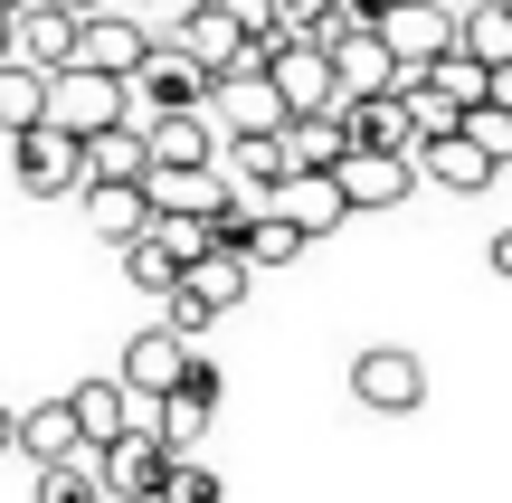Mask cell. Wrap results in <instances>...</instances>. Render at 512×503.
Returning <instances> with one entry per match:
<instances>
[{"instance_id": "6da1fadb", "label": "cell", "mask_w": 512, "mask_h": 503, "mask_svg": "<svg viewBox=\"0 0 512 503\" xmlns=\"http://www.w3.org/2000/svg\"><path fill=\"white\" fill-rule=\"evenodd\" d=\"M10 171L29 200H76L86 190V143L67 124H29V133H10Z\"/></svg>"}, {"instance_id": "7a4b0ae2", "label": "cell", "mask_w": 512, "mask_h": 503, "mask_svg": "<svg viewBox=\"0 0 512 503\" xmlns=\"http://www.w3.org/2000/svg\"><path fill=\"white\" fill-rule=\"evenodd\" d=\"M171 466H181V447H171L162 428H124L114 447H95V475H105L114 503H162Z\"/></svg>"}, {"instance_id": "3957f363", "label": "cell", "mask_w": 512, "mask_h": 503, "mask_svg": "<svg viewBox=\"0 0 512 503\" xmlns=\"http://www.w3.org/2000/svg\"><path fill=\"white\" fill-rule=\"evenodd\" d=\"M219 76L181 48V38H152V57L133 67V114H200Z\"/></svg>"}, {"instance_id": "277c9868", "label": "cell", "mask_w": 512, "mask_h": 503, "mask_svg": "<svg viewBox=\"0 0 512 503\" xmlns=\"http://www.w3.org/2000/svg\"><path fill=\"white\" fill-rule=\"evenodd\" d=\"M48 124H67L76 143L105 124H133V86L124 76H95V67H57L48 76Z\"/></svg>"}, {"instance_id": "5b68a950", "label": "cell", "mask_w": 512, "mask_h": 503, "mask_svg": "<svg viewBox=\"0 0 512 503\" xmlns=\"http://www.w3.org/2000/svg\"><path fill=\"white\" fill-rule=\"evenodd\" d=\"M351 399H361L370 418H408L427 399V361L399 352V342H370V352L351 361Z\"/></svg>"}, {"instance_id": "8992f818", "label": "cell", "mask_w": 512, "mask_h": 503, "mask_svg": "<svg viewBox=\"0 0 512 503\" xmlns=\"http://www.w3.org/2000/svg\"><path fill=\"white\" fill-rule=\"evenodd\" d=\"M266 76H275V95H285V114H332L342 105V76H332V48L323 38H275V57H266Z\"/></svg>"}, {"instance_id": "52a82bcc", "label": "cell", "mask_w": 512, "mask_h": 503, "mask_svg": "<svg viewBox=\"0 0 512 503\" xmlns=\"http://www.w3.org/2000/svg\"><path fill=\"white\" fill-rule=\"evenodd\" d=\"M143 428H162L171 447L190 456L209 428H219V361H209V352H190V380H181V390H171V399H143Z\"/></svg>"}, {"instance_id": "ba28073f", "label": "cell", "mask_w": 512, "mask_h": 503, "mask_svg": "<svg viewBox=\"0 0 512 503\" xmlns=\"http://www.w3.org/2000/svg\"><path fill=\"white\" fill-rule=\"evenodd\" d=\"M209 124H219V143H238V133H285L294 114H285V95H275L266 67H238V76L209 86Z\"/></svg>"}, {"instance_id": "9c48e42d", "label": "cell", "mask_w": 512, "mask_h": 503, "mask_svg": "<svg viewBox=\"0 0 512 503\" xmlns=\"http://www.w3.org/2000/svg\"><path fill=\"white\" fill-rule=\"evenodd\" d=\"M456 29H465V10H446V0H399V10L380 19V38H389V57H399L408 76H427L446 48H456Z\"/></svg>"}, {"instance_id": "30bf717a", "label": "cell", "mask_w": 512, "mask_h": 503, "mask_svg": "<svg viewBox=\"0 0 512 503\" xmlns=\"http://www.w3.org/2000/svg\"><path fill=\"white\" fill-rule=\"evenodd\" d=\"M332 181H342L351 209H399L408 190H418V152H370V143H351L342 162H332Z\"/></svg>"}, {"instance_id": "8fae6325", "label": "cell", "mask_w": 512, "mask_h": 503, "mask_svg": "<svg viewBox=\"0 0 512 503\" xmlns=\"http://www.w3.org/2000/svg\"><path fill=\"white\" fill-rule=\"evenodd\" d=\"M190 352H200V342H181L171 323H152V333H133V342H124V361H114V380H124L133 399H171V390L190 380Z\"/></svg>"}, {"instance_id": "7c38bea8", "label": "cell", "mask_w": 512, "mask_h": 503, "mask_svg": "<svg viewBox=\"0 0 512 503\" xmlns=\"http://www.w3.org/2000/svg\"><path fill=\"white\" fill-rule=\"evenodd\" d=\"M152 38H162L152 19H133V10H95L86 29H76V67H95V76H124V86H133V67L152 57Z\"/></svg>"}, {"instance_id": "4fadbf2b", "label": "cell", "mask_w": 512, "mask_h": 503, "mask_svg": "<svg viewBox=\"0 0 512 503\" xmlns=\"http://www.w3.org/2000/svg\"><path fill=\"white\" fill-rule=\"evenodd\" d=\"M332 76H342V105H361V95H408V67L389 57V38H380V29L332 38Z\"/></svg>"}, {"instance_id": "5bb4252c", "label": "cell", "mask_w": 512, "mask_h": 503, "mask_svg": "<svg viewBox=\"0 0 512 503\" xmlns=\"http://www.w3.org/2000/svg\"><path fill=\"white\" fill-rule=\"evenodd\" d=\"M133 124L152 133V171H219V124L200 114H133Z\"/></svg>"}, {"instance_id": "9a60e30c", "label": "cell", "mask_w": 512, "mask_h": 503, "mask_svg": "<svg viewBox=\"0 0 512 503\" xmlns=\"http://www.w3.org/2000/svg\"><path fill=\"white\" fill-rule=\"evenodd\" d=\"M494 171H503V162H494V152H484V143H475L465 124H456V133H437V143H418V181L456 190V200H475V190H494Z\"/></svg>"}, {"instance_id": "2e32d148", "label": "cell", "mask_w": 512, "mask_h": 503, "mask_svg": "<svg viewBox=\"0 0 512 503\" xmlns=\"http://www.w3.org/2000/svg\"><path fill=\"white\" fill-rule=\"evenodd\" d=\"M76 200H86V238H105V247H133L152 228V190L143 181H86Z\"/></svg>"}, {"instance_id": "e0dca14e", "label": "cell", "mask_w": 512, "mask_h": 503, "mask_svg": "<svg viewBox=\"0 0 512 503\" xmlns=\"http://www.w3.org/2000/svg\"><path fill=\"white\" fill-rule=\"evenodd\" d=\"M76 29H86V19H76V10H57V0H29V10H19V67H76Z\"/></svg>"}, {"instance_id": "ac0fdd59", "label": "cell", "mask_w": 512, "mask_h": 503, "mask_svg": "<svg viewBox=\"0 0 512 503\" xmlns=\"http://www.w3.org/2000/svg\"><path fill=\"white\" fill-rule=\"evenodd\" d=\"M19 456H29V466H67V456H86L76 399H38V409H19Z\"/></svg>"}, {"instance_id": "d6986e66", "label": "cell", "mask_w": 512, "mask_h": 503, "mask_svg": "<svg viewBox=\"0 0 512 503\" xmlns=\"http://www.w3.org/2000/svg\"><path fill=\"white\" fill-rule=\"evenodd\" d=\"M76 428H86V447H114L124 428H143V399L124 390V380H76Z\"/></svg>"}, {"instance_id": "ffe728a7", "label": "cell", "mask_w": 512, "mask_h": 503, "mask_svg": "<svg viewBox=\"0 0 512 503\" xmlns=\"http://www.w3.org/2000/svg\"><path fill=\"white\" fill-rule=\"evenodd\" d=\"M275 209H285L304 238H332V228L351 219V200H342V181H332V171H294V181L275 190Z\"/></svg>"}, {"instance_id": "44dd1931", "label": "cell", "mask_w": 512, "mask_h": 503, "mask_svg": "<svg viewBox=\"0 0 512 503\" xmlns=\"http://www.w3.org/2000/svg\"><path fill=\"white\" fill-rule=\"evenodd\" d=\"M351 143L370 152H418V114H408V95H361V105H342Z\"/></svg>"}, {"instance_id": "7402d4cb", "label": "cell", "mask_w": 512, "mask_h": 503, "mask_svg": "<svg viewBox=\"0 0 512 503\" xmlns=\"http://www.w3.org/2000/svg\"><path fill=\"white\" fill-rule=\"evenodd\" d=\"M86 181H152V133L143 124L86 133Z\"/></svg>"}, {"instance_id": "603a6c76", "label": "cell", "mask_w": 512, "mask_h": 503, "mask_svg": "<svg viewBox=\"0 0 512 503\" xmlns=\"http://www.w3.org/2000/svg\"><path fill=\"white\" fill-rule=\"evenodd\" d=\"M342 152H351L342 105H332V114H294V124H285V162H294V171H332Z\"/></svg>"}, {"instance_id": "cb8c5ba5", "label": "cell", "mask_w": 512, "mask_h": 503, "mask_svg": "<svg viewBox=\"0 0 512 503\" xmlns=\"http://www.w3.org/2000/svg\"><path fill=\"white\" fill-rule=\"evenodd\" d=\"M143 238H152V247H162V257L190 276V266L219 247V219H200V209H152V228H143Z\"/></svg>"}, {"instance_id": "d4e9b609", "label": "cell", "mask_w": 512, "mask_h": 503, "mask_svg": "<svg viewBox=\"0 0 512 503\" xmlns=\"http://www.w3.org/2000/svg\"><path fill=\"white\" fill-rule=\"evenodd\" d=\"M304 247H313V238L285 219V209H256V219H247V238H238V257L256 266V276H275V266H294Z\"/></svg>"}, {"instance_id": "484cf974", "label": "cell", "mask_w": 512, "mask_h": 503, "mask_svg": "<svg viewBox=\"0 0 512 503\" xmlns=\"http://www.w3.org/2000/svg\"><path fill=\"white\" fill-rule=\"evenodd\" d=\"M190 295H200V304H219V314H238V304H247V285H256V266L238 257V247H209V257L200 266H190Z\"/></svg>"}, {"instance_id": "4316f807", "label": "cell", "mask_w": 512, "mask_h": 503, "mask_svg": "<svg viewBox=\"0 0 512 503\" xmlns=\"http://www.w3.org/2000/svg\"><path fill=\"white\" fill-rule=\"evenodd\" d=\"M456 48L475 57V67H512V0H475L456 29Z\"/></svg>"}, {"instance_id": "83f0119b", "label": "cell", "mask_w": 512, "mask_h": 503, "mask_svg": "<svg viewBox=\"0 0 512 503\" xmlns=\"http://www.w3.org/2000/svg\"><path fill=\"white\" fill-rule=\"evenodd\" d=\"M152 209H200V219H219V209H228V181H219V171H152Z\"/></svg>"}, {"instance_id": "f1b7e54d", "label": "cell", "mask_w": 512, "mask_h": 503, "mask_svg": "<svg viewBox=\"0 0 512 503\" xmlns=\"http://www.w3.org/2000/svg\"><path fill=\"white\" fill-rule=\"evenodd\" d=\"M0 124L10 133H29V124H48V67H0Z\"/></svg>"}, {"instance_id": "f546056e", "label": "cell", "mask_w": 512, "mask_h": 503, "mask_svg": "<svg viewBox=\"0 0 512 503\" xmlns=\"http://www.w3.org/2000/svg\"><path fill=\"white\" fill-rule=\"evenodd\" d=\"M38 503H114L105 475H95V447L67 456V466H38Z\"/></svg>"}, {"instance_id": "4dcf8cb0", "label": "cell", "mask_w": 512, "mask_h": 503, "mask_svg": "<svg viewBox=\"0 0 512 503\" xmlns=\"http://www.w3.org/2000/svg\"><path fill=\"white\" fill-rule=\"evenodd\" d=\"M408 114H418V143H437V133H456V124H465V105L437 86V76H408Z\"/></svg>"}, {"instance_id": "1f68e13d", "label": "cell", "mask_w": 512, "mask_h": 503, "mask_svg": "<svg viewBox=\"0 0 512 503\" xmlns=\"http://www.w3.org/2000/svg\"><path fill=\"white\" fill-rule=\"evenodd\" d=\"M124 285H133V295H152V304H162L171 285H181V266H171L162 247H152V238H133V247H124Z\"/></svg>"}, {"instance_id": "d6a6232c", "label": "cell", "mask_w": 512, "mask_h": 503, "mask_svg": "<svg viewBox=\"0 0 512 503\" xmlns=\"http://www.w3.org/2000/svg\"><path fill=\"white\" fill-rule=\"evenodd\" d=\"M427 76H437V86H446V95H456V105H465V114H475V105H484V86H494V67H475V57H465V48H446V57H437V67H427Z\"/></svg>"}, {"instance_id": "836d02e7", "label": "cell", "mask_w": 512, "mask_h": 503, "mask_svg": "<svg viewBox=\"0 0 512 503\" xmlns=\"http://www.w3.org/2000/svg\"><path fill=\"white\" fill-rule=\"evenodd\" d=\"M162 323H171V333H181V342H200L209 323H219V304H200V295H190V285H171V295H162Z\"/></svg>"}, {"instance_id": "e575fe53", "label": "cell", "mask_w": 512, "mask_h": 503, "mask_svg": "<svg viewBox=\"0 0 512 503\" xmlns=\"http://www.w3.org/2000/svg\"><path fill=\"white\" fill-rule=\"evenodd\" d=\"M219 494H228V485L200 466V456H181V466H171V485H162V503H219Z\"/></svg>"}, {"instance_id": "d590c367", "label": "cell", "mask_w": 512, "mask_h": 503, "mask_svg": "<svg viewBox=\"0 0 512 503\" xmlns=\"http://www.w3.org/2000/svg\"><path fill=\"white\" fill-rule=\"evenodd\" d=\"M465 133H475L494 162H512V114H503V105H475V114H465Z\"/></svg>"}, {"instance_id": "8d00e7d4", "label": "cell", "mask_w": 512, "mask_h": 503, "mask_svg": "<svg viewBox=\"0 0 512 503\" xmlns=\"http://www.w3.org/2000/svg\"><path fill=\"white\" fill-rule=\"evenodd\" d=\"M275 10H285V29H294V38H313L332 10H342V0H275Z\"/></svg>"}, {"instance_id": "74e56055", "label": "cell", "mask_w": 512, "mask_h": 503, "mask_svg": "<svg viewBox=\"0 0 512 503\" xmlns=\"http://www.w3.org/2000/svg\"><path fill=\"white\" fill-rule=\"evenodd\" d=\"M190 10H209V0H152V29H162V38H171V29H181V19H190Z\"/></svg>"}, {"instance_id": "f35d334b", "label": "cell", "mask_w": 512, "mask_h": 503, "mask_svg": "<svg viewBox=\"0 0 512 503\" xmlns=\"http://www.w3.org/2000/svg\"><path fill=\"white\" fill-rule=\"evenodd\" d=\"M342 10H351V19H361V29H380V19H389V10H399V0H342Z\"/></svg>"}, {"instance_id": "ab89813d", "label": "cell", "mask_w": 512, "mask_h": 503, "mask_svg": "<svg viewBox=\"0 0 512 503\" xmlns=\"http://www.w3.org/2000/svg\"><path fill=\"white\" fill-rule=\"evenodd\" d=\"M484 105H503V114H512V67H494V86H484Z\"/></svg>"}, {"instance_id": "60d3db41", "label": "cell", "mask_w": 512, "mask_h": 503, "mask_svg": "<svg viewBox=\"0 0 512 503\" xmlns=\"http://www.w3.org/2000/svg\"><path fill=\"white\" fill-rule=\"evenodd\" d=\"M494 276H512V228H494Z\"/></svg>"}, {"instance_id": "b9f144b4", "label": "cell", "mask_w": 512, "mask_h": 503, "mask_svg": "<svg viewBox=\"0 0 512 503\" xmlns=\"http://www.w3.org/2000/svg\"><path fill=\"white\" fill-rule=\"evenodd\" d=\"M10 447H19V418H10V409H0V456H10Z\"/></svg>"}, {"instance_id": "7bdbcfd3", "label": "cell", "mask_w": 512, "mask_h": 503, "mask_svg": "<svg viewBox=\"0 0 512 503\" xmlns=\"http://www.w3.org/2000/svg\"><path fill=\"white\" fill-rule=\"evenodd\" d=\"M57 10H76V19H95V10H105V0H57Z\"/></svg>"}, {"instance_id": "ee69618b", "label": "cell", "mask_w": 512, "mask_h": 503, "mask_svg": "<svg viewBox=\"0 0 512 503\" xmlns=\"http://www.w3.org/2000/svg\"><path fill=\"white\" fill-rule=\"evenodd\" d=\"M446 10H475V0H446Z\"/></svg>"}]
</instances>
